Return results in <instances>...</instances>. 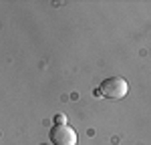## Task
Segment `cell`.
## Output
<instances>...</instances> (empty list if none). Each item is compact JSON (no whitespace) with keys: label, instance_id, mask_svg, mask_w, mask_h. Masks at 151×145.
I'll list each match as a JSON object with an SVG mask.
<instances>
[{"label":"cell","instance_id":"6da1fadb","mask_svg":"<svg viewBox=\"0 0 151 145\" xmlns=\"http://www.w3.org/2000/svg\"><path fill=\"white\" fill-rule=\"evenodd\" d=\"M99 93H101L105 99L119 101V99L127 97L129 83L123 79V77H109V79H105L103 83L99 85Z\"/></svg>","mask_w":151,"mask_h":145},{"label":"cell","instance_id":"7a4b0ae2","mask_svg":"<svg viewBox=\"0 0 151 145\" xmlns=\"http://www.w3.org/2000/svg\"><path fill=\"white\" fill-rule=\"evenodd\" d=\"M50 141L55 145H77L79 143V137H77V131L70 127L69 123L67 125H55L50 133H48Z\"/></svg>","mask_w":151,"mask_h":145},{"label":"cell","instance_id":"3957f363","mask_svg":"<svg viewBox=\"0 0 151 145\" xmlns=\"http://www.w3.org/2000/svg\"><path fill=\"white\" fill-rule=\"evenodd\" d=\"M67 117H65V115H57V117H55V123H57V125H67Z\"/></svg>","mask_w":151,"mask_h":145}]
</instances>
